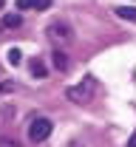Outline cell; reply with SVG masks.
Returning a JSON list of instances; mask_svg holds the SVG:
<instances>
[{
    "label": "cell",
    "mask_w": 136,
    "mask_h": 147,
    "mask_svg": "<svg viewBox=\"0 0 136 147\" xmlns=\"http://www.w3.org/2000/svg\"><path fill=\"white\" fill-rule=\"evenodd\" d=\"M48 34L54 37V40H71V28L62 26V23H54V26L48 28Z\"/></svg>",
    "instance_id": "obj_2"
},
{
    "label": "cell",
    "mask_w": 136,
    "mask_h": 147,
    "mask_svg": "<svg viewBox=\"0 0 136 147\" xmlns=\"http://www.w3.org/2000/svg\"><path fill=\"white\" fill-rule=\"evenodd\" d=\"M54 68H57V71H65V68H68V57H65V51H54Z\"/></svg>",
    "instance_id": "obj_6"
},
{
    "label": "cell",
    "mask_w": 136,
    "mask_h": 147,
    "mask_svg": "<svg viewBox=\"0 0 136 147\" xmlns=\"http://www.w3.org/2000/svg\"><path fill=\"white\" fill-rule=\"evenodd\" d=\"M48 136H51V119H45V116L34 119V122H31V127H28V139H31V142H37V144H43Z\"/></svg>",
    "instance_id": "obj_1"
},
{
    "label": "cell",
    "mask_w": 136,
    "mask_h": 147,
    "mask_svg": "<svg viewBox=\"0 0 136 147\" xmlns=\"http://www.w3.org/2000/svg\"><path fill=\"white\" fill-rule=\"evenodd\" d=\"M3 26H6V28H20V26H23V14H6V17H3Z\"/></svg>",
    "instance_id": "obj_5"
},
{
    "label": "cell",
    "mask_w": 136,
    "mask_h": 147,
    "mask_svg": "<svg viewBox=\"0 0 136 147\" xmlns=\"http://www.w3.org/2000/svg\"><path fill=\"white\" fill-rule=\"evenodd\" d=\"M114 11H116V17H122V20H133V23H136V6H116Z\"/></svg>",
    "instance_id": "obj_3"
},
{
    "label": "cell",
    "mask_w": 136,
    "mask_h": 147,
    "mask_svg": "<svg viewBox=\"0 0 136 147\" xmlns=\"http://www.w3.org/2000/svg\"><path fill=\"white\" fill-rule=\"evenodd\" d=\"M31 76H37V79L48 76V68H45V62H43V59H31Z\"/></svg>",
    "instance_id": "obj_4"
},
{
    "label": "cell",
    "mask_w": 136,
    "mask_h": 147,
    "mask_svg": "<svg viewBox=\"0 0 136 147\" xmlns=\"http://www.w3.org/2000/svg\"><path fill=\"white\" fill-rule=\"evenodd\" d=\"M48 6H51V0H34L31 9H40V11H43V9H48Z\"/></svg>",
    "instance_id": "obj_8"
},
{
    "label": "cell",
    "mask_w": 136,
    "mask_h": 147,
    "mask_svg": "<svg viewBox=\"0 0 136 147\" xmlns=\"http://www.w3.org/2000/svg\"><path fill=\"white\" fill-rule=\"evenodd\" d=\"M34 6V0H17V9L20 11H26V9H31Z\"/></svg>",
    "instance_id": "obj_9"
},
{
    "label": "cell",
    "mask_w": 136,
    "mask_h": 147,
    "mask_svg": "<svg viewBox=\"0 0 136 147\" xmlns=\"http://www.w3.org/2000/svg\"><path fill=\"white\" fill-rule=\"evenodd\" d=\"M128 147H136V133L131 136V142H128Z\"/></svg>",
    "instance_id": "obj_10"
},
{
    "label": "cell",
    "mask_w": 136,
    "mask_h": 147,
    "mask_svg": "<svg viewBox=\"0 0 136 147\" xmlns=\"http://www.w3.org/2000/svg\"><path fill=\"white\" fill-rule=\"evenodd\" d=\"M20 59H23L20 48H9V62H12V65H20Z\"/></svg>",
    "instance_id": "obj_7"
}]
</instances>
